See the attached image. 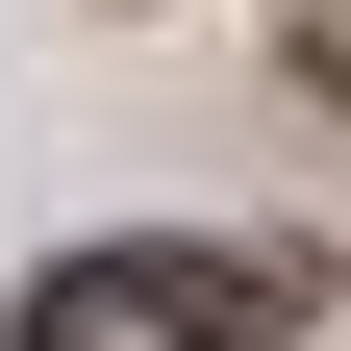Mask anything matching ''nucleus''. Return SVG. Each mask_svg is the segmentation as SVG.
<instances>
[{"label":"nucleus","instance_id":"obj_1","mask_svg":"<svg viewBox=\"0 0 351 351\" xmlns=\"http://www.w3.org/2000/svg\"><path fill=\"white\" fill-rule=\"evenodd\" d=\"M276 301L226 276V251H51L25 276V351H251Z\"/></svg>","mask_w":351,"mask_h":351}]
</instances>
